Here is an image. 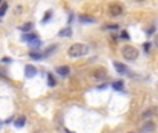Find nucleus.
<instances>
[{"label":"nucleus","instance_id":"nucleus-1","mask_svg":"<svg viewBox=\"0 0 158 133\" xmlns=\"http://www.w3.org/2000/svg\"><path fill=\"white\" fill-rule=\"evenodd\" d=\"M89 51V47L86 44L83 43H74L71 46L70 49H68V56L72 58H76V57H82V56H86Z\"/></svg>","mask_w":158,"mask_h":133},{"label":"nucleus","instance_id":"nucleus-2","mask_svg":"<svg viewBox=\"0 0 158 133\" xmlns=\"http://www.w3.org/2000/svg\"><path fill=\"white\" fill-rule=\"evenodd\" d=\"M122 56L128 61H135L136 58L139 57V51L133 46H125V47H122Z\"/></svg>","mask_w":158,"mask_h":133},{"label":"nucleus","instance_id":"nucleus-3","mask_svg":"<svg viewBox=\"0 0 158 133\" xmlns=\"http://www.w3.org/2000/svg\"><path fill=\"white\" fill-rule=\"evenodd\" d=\"M108 11H110V15H112V17H118L121 14L124 13V7L118 4V3H111L110 6H108Z\"/></svg>","mask_w":158,"mask_h":133},{"label":"nucleus","instance_id":"nucleus-4","mask_svg":"<svg viewBox=\"0 0 158 133\" xmlns=\"http://www.w3.org/2000/svg\"><path fill=\"white\" fill-rule=\"evenodd\" d=\"M90 76H92V79H95V81H103L106 76H107V70L106 68H97V70H95L92 74H90Z\"/></svg>","mask_w":158,"mask_h":133},{"label":"nucleus","instance_id":"nucleus-5","mask_svg":"<svg viewBox=\"0 0 158 133\" xmlns=\"http://www.w3.org/2000/svg\"><path fill=\"white\" fill-rule=\"evenodd\" d=\"M38 74V70L33 65H25V76L26 78H33Z\"/></svg>","mask_w":158,"mask_h":133},{"label":"nucleus","instance_id":"nucleus-6","mask_svg":"<svg viewBox=\"0 0 158 133\" xmlns=\"http://www.w3.org/2000/svg\"><path fill=\"white\" fill-rule=\"evenodd\" d=\"M79 21L82 24H93V22H96V18L90 17V15H86V14H81L79 15Z\"/></svg>","mask_w":158,"mask_h":133},{"label":"nucleus","instance_id":"nucleus-7","mask_svg":"<svg viewBox=\"0 0 158 133\" xmlns=\"http://www.w3.org/2000/svg\"><path fill=\"white\" fill-rule=\"evenodd\" d=\"M57 74L61 76H67L70 75V67L68 65H61V67H57Z\"/></svg>","mask_w":158,"mask_h":133},{"label":"nucleus","instance_id":"nucleus-8","mask_svg":"<svg viewBox=\"0 0 158 133\" xmlns=\"http://www.w3.org/2000/svg\"><path fill=\"white\" fill-rule=\"evenodd\" d=\"M72 35V29H71L70 26H67V28H63L61 31L58 32V36H61V38H68Z\"/></svg>","mask_w":158,"mask_h":133},{"label":"nucleus","instance_id":"nucleus-9","mask_svg":"<svg viewBox=\"0 0 158 133\" xmlns=\"http://www.w3.org/2000/svg\"><path fill=\"white\" fill-rule=\"evenodd\" d=\"M22 40H26V42H29L31 43L32 40H35V39H38V35L36 33H24L22 36H21Z\"/></svg>","mask_w":158,"mask_h":133},{"label":"nucleus","instance_id":"nucleus-10","mask_svg":"<svg viewBox=\"0 0 158 133\" xmlns=\"http://www.w3.org/2000/svg\"><path fill=\"white\" fill-rule=\"evenodd\" d=\"M114 67H115V70L118 71L119 74H125L126 72V67L122 63H118V61H114Z\"/></svg>","mask_w":158,"mask_h":133},{"label":"nucleus","instance_id":"nucleus-11","mask_svg":"<svg viewBox=\"0 0 158 133\" xmlns=\"http://www.w3.org/2000/svg\"><path fill=\"white\" fill-rule=\"evenodd\" d=\"M32 28H33V22H26V24H24V25L19 26V31L24 32V33H28Z\"/></svg>","mask_w":158,"mask_h":133},{"label":"nucleus","instance_id":"nucleus-12","mask_svg":"<svg viewBox=\"0 0 158 133\" xmlns=\"http://www.w3.org/2000/svg\"><path fill=\"white\" fill-rule=\"evenodd\" d=\"M25 123H26V118H25V116H18V118L15 119V122H14V125H15L17 127L25 126Z\"/></svg>","mask_w":158,"mask_h":133},{"label":"nucleus","instance_id":"nucleus-13","mask_svg":"<svg viewBox=\"0 0 158 133\" xmlns=\"http://www.w3.org/2000/svg\"><path fill=\"white\" fill-rule=\"evenodd\" d=\"M112 89H115V90H122V89H124V82H122V81L114 82L112 83Z\"/></svg>","mask_w":158,"mask_h":133},{"label":"nucleus","instance_id":"nucleus-14","mask_svg":"<svg viewBox=\"0 0 158 133\" xmlns=\"http://www.w3.org/2000/svg\"><path fill=\"white\" fill-rule=\"evenodd\" d=\"M29 57H31L32 60H40V58H42V54L38 53V51H31V53H29Z\"/></svg>","mask_w":158,"mask_h":133},{"label":"nucleus","instance_id":"nucleus-15","mask_svg":"<svg viewBox=\"0 0 158 133\" xmlns=\"http://www.w3.org/2000/svg\"><path fill=\"white\" fill-rule=\"evenodd\" d=\"M47 82H49V86H56V81H54V78H53V75L51 74H47Z\"/></svg>","mask_w":158,"mask_h":133},{"label":"nucleus","instance_id":"nucleus-16","mask_svg":"<svg viewBox=\"0 0 158 133\" xmlns=\"http://www.w3.org/2000/svg\"><path fill=\"white\" fill-rule=\"evenodd\" d=\"M29 46H31V47H36V49H38V47L42 46V42H40L39 39H35V40H32L31 43H29Z\"/></svg>","mask_w":158,"mask_h":133},{"label":"nucleus","instance_id":"nucleus-17","mask_svg":"<svg viewBox=\"0 0 158 133\" xmlns=\"http://www.w3.org/2000/svg\"><path fill=\"white\" fill-rule=\"evenodd\" d=\"M7 8H8V4H7V3H3V4H1V7H0V17H3V15L6 14Z\"/></svg>","mask_w":158,"mask_h":133},{"label":"nucleus","instance_id":"nucleus-18","mask_svg":"<svg viewBox=\"0 0 158 133\" xmlns=\"http://www.w3.org/2000/svg\"><path fill=\"white\" fill-rule=\"evenodd\" d=\"M56 50V46H51L50 49H49V50H46L44 51V56H46V57H49V56H50L51 53H53V51Z\"/></svg>","mask_w":158,"mask_h":133},{"label":"nucleus","instance_id":"nucleus-19","mask_svg":"<svg viewBox=\"0 0 158 133\" xmlns=\"http://www.w3.org/2000/svg\"><path fill=\"white\" fill-rule=\"evenodd\" d=\"M150 47H151V43H150V42H146V43L143 44V49H144L146 53H148V51H150Z\"/></svg>","mask_w":158,"mask_h":133},{"label":"nucleus","instance_id":"nucleus-20","mask_svg":"<svg viewBox=\"0 0 158 133\" xmlns=\"http://www.w3.org/2000/svg\"><path fill=\"white\" fill-rule=\"evenodd\" d=\"M51 17V11H47V13L44 14V17H43V21H42V22H46V21H47V19L50 18Z\"/></svg>","mask_w":158,"mask_h":133},{"label":"nucleus","instance_id":"nucleus-21","mask_svg":"<svg viewBox=\"0 0 158 133\" xmlns=\"http://www.w3.org/2000/svg\"><path fill=\"white\" fill-rule=\"evenodd\" d=\"M154 114V110H148V112H144L143 114V118H147V116H150V115Z\"/></svg>","mask_w":158,"mask_h":133},{"label":"nucleus","instance_id":"nucleus-22","mask_svg":"<svg viewBox=\"0 0 158 133\" xmlns=\"http://www.w3.org/2000/svg\"><path fill=\"white\" fill-rule=\"evenodd\" d=\"M106 28H107V29H112V31H115V29H118V25H117V24H115V25H107Z\"/></svg>","mask_w":158,"mask_h":133},{"label":"nucleus","instance_id":"nucleus-23","mask_svg":"<svg viewBox=\"0 0 158 133\" xmlns=\"http://www.w3.org/2000/svg\"><path fill=\"white\" fill-rule=\"evenodd\" d=\"M121 38H122V39H129V35H128V32H122Z\"/></svg>","mask_w":158,"mask_h":133},{"label":"nucleus","instance_id":"nucleus-24","mask_svg":"<svg viewBox=\"0 0 158 133\" xmlns=\"http://www.w3.org/2000/svg\"><path fill=\"white\" fill-rule=\"evenodd\" d=\"M154 31H155V28H154V26H152L151 29H150V31L147 32V35H152V32H154Z\"/></svg>","mask_w":158,"mask_h":133},{"label":"nucleus","instance_id":"nucleus-25","mask_svg":"<svg viewBox=\"0 0 158 133\" xmlns=\"http://www.w3.org/2000/svg\"><path fill=\"white\" fill-rule=\"evenodd\" d=\"M1 61H3V63H11V60H10V58H3Z\"/></svg>","mask_w":158,"mask_h":133},{"label":"nucleus","instance_id":"nucleus-26","mask_svg":"<svg viewBox=\"0 0 158 133\" xmlns=\"http://www.w3.org/2000/svg\"><path fill=\"white\" fill-rule=\"evenodd\" d=\"M67 133H74V132H71V130H68V129H67Z\"/></svg>","mask_w":158,"mask_h":133}]
</instances>
